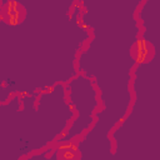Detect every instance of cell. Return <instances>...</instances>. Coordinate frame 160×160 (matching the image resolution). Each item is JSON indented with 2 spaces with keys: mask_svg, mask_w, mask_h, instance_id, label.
Masks as SVG:
<instances>
[{
  "mask_svg": "<svg viewBox=\"0 0 160 160\" xmlns=\"http://www.w3.org/2000/svg\"><path fill=\"white\" fill-rule=\"evenodd\" d=\"M5 11V20L11 24V25H16L18 22L21 21V18H22V8L18 4V2H8V8L4 9Z\"/></svg>",
  "mask_w": 160,
  "mask_h": 160,
  "instance_id": "1",
  "label": "cell"
},
{
  "mask_svg": "<svg viewBox=\"0 0 160 160\" xmlns=\"http://www.w3.org/2000/svg\"><path fill=\"white\" fill-rule=\"evenodd\" d=\"M135 51H136V61L138 62L148 61L150 55H151V48L149 46V44L144 39H140L136 41Z\"/></svg>",
  "mask_w": 160,
  "mask_h": 160,
  "instance_id": "2",
  "label": "cell"
}]
</instances>
